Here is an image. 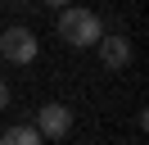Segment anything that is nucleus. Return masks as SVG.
Returning a JSON list of instances; mask_svg holds the SVG:
<instances>
[{
	"label": "nucleus",
	"instance_id": "nucleus-5",
	"mask_svg": "<svg viewBox=\"0 0 149 145\" xmlns=\"http://www.w3.org/2000/svg\"><path fill=\"white\" fill-rule=\"evenodd\" d=\"M0 145H45V136L36 127H27V122H14V127L0 132Z\"/></svg>",
	"mask_w": 149,
	"mask_h": 145
},
{
	"label": "nucleus",
	"instance_id": "nucleus-7",
	"mask_svg": "<svg viewBox=\"0 0 149 145\" xmlns=\"http://www.w3.org/2000/svg\"><path fill=\"white\" fill-rule=\"evenodd\" d=\"M45 5H59V9H63V5H72V0H45Z\"/></svg>",
	"mask_w": 149,
	"mask_h": 145
},
{
	"label": "nucleus",
	"instance_id": "nucleus-1",
	"mask_svg": "<svg viewBox=\"0 0 149 145\" xmlns=\"http://www.w3.org/2000/svg\"><path fill=\"white\" fill-rule=\"evenodd\" d=\"M59 36L68 45H77V50H86V45H95L104 36V18L86 5H63L59 9Z\"/></svg>",
	"mask_w": 149,
	"mask_h": 145
},
{
	"label": "nucleus",
	"instance_id": "nucleus-3",
	"mask_svg": "<svg viewBox=\"0 0 149 145\" xmlns=\"http://www.w3.org/2000/svg\"><path fill=\"white\" fill-rule=\"evenodd\" d=\"M32 127H36L41 136H50V141H63V136L72 132V109H68V104H45Z\"/></svg>",
	"mask_w": 149,
	"mask_h": 145
},
{
	"label": "nucleus",
	"instance_id": "nucleus-2",
	"mask_svg": "<svg viewBox=\"0 0 149 145\" xmlns=\"http://www.w3.org/2000/svg\"><path fill=\"white\" fill-rule=\"evenodd\" d=\"M36 32L32 27H5V36H0V59L9 63H32L36 59Z\"/></svg>",
	"mask_w": 149,
	"mask_h": 145
},
{
	"label": "nucleus",
	"instance_id": "nucleus-4",
	"mask_svg": "<svg viewBox=\"0 0 149 145\" xmlns=\"http://www.w3.org/2000/svg\"><path fill=\"white\" fill-rule=\"evenodd\" d=\"M95 50H100L104 68H127V63H131V41H127L122 32H113V36H100V41H95Z\"/></svg>",
	"mask_w": 149,
	"mask_h": 145
},
{
	"label": "nucleus",
	"instance_id": "nucleus-8",
	"mask_svg": "<svg viewBox=\"0 0 149 145\" xmlns=\"http://www.w3.org/2000/svg\"><path fill=\"white\" fill-rule=\"evenodd\" d=\"M18 5H23V0H18Z\"/></svg>",
	"mask_w": 149,
	"mask_h": 145
},
{
	"label": "nucleus",
	"instance_id": "nucleus-6",
	"mask_svg": "<svg viewBox=\"0 0 149 145\" xmlns=\"http://www.w3.org/2000/svg\"><path fill=\"white\" fill-rule=\"evenodd\" d=\"M9 104V86H5V82H0V109Z\"/></svg>",
	"mask_w": 149,
	"mask_h": 145
},
{
	"label": "nucleus",
	"instance_id": "nucleus-9",
	"mask_svg": "<svg viewBox=\"0 0 149 145\" xmlns=\"http://www.w3.org/2000/svg\"><path fill=\"white\" fill-rule=\"evenodd\" d=\"M0 63H5V59H0Z\"/></svg>",
	"mask_w": 149,
	"mask_h": 145
}]
</instances>
